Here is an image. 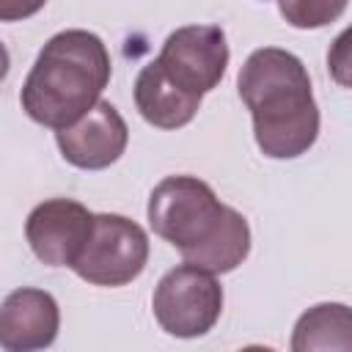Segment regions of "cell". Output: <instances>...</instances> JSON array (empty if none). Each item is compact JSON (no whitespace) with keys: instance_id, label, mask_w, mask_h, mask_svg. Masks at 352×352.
<instances>
[{"instance_id":"1","label":"cell","mask_w":352,"mask_h":352,"mask_svg":"<svg viewBox=\"0 0 352 352\" xmlns=\"http://www.w3.org/2000/svg\"><path fill=\"white\" fill-rule=\"evenodd\" d=\"M148 226L184 264L212 275L236 270L250 253V226L198 176H165L148 195Z\"/></svg>"},{"instance_id":"2","label":"cell","mask_w":352,"mask_h":352,"mask_svg":"<svg viewBox=\"0 0 352 352\" xmlns=\"http://www.w3.org/2000/svg\"><path fill=\"white\" fill-rule=\"evenodd\" d=\"M236 91L253 118V138L264 157H302L319 138V107L305 63L280 47L253 50L239 74Z\"/></svg>"},{"instance_id":"3","label":"cell","mask_w":352,"mask_h":352,"mask_svg":"<svg viewBox=\"0 0 352 352\" xmlns=\"http://www.w3.org/2000/svg\"><path fill=\"white\" fill-rule=\"evenodd\" d=\"M110 74V52L96 33L60 30L41 47L22 82V110L47 129H69L102 102Z\"/></svg>"},{"instance_id":"4","label":"cell","mask_w":352,"mask_h":352,"mask_svg":"<svg viewBox=\"0 0 352 352\" xmlns=\"http://www.w3.org/2000/svg\"><path fill=\"white\" fill-rule=\"evenodd\" d=\"M157 324L173 338L206 336L223 314V286L212 272L190 264L168 270L151 294Z\"/></svg>"},{"instance_id":"5","label":"cell","mask_w":352,"mask_h":352,"mask_svg":"<svg viewBox=\"0 0 352 352\" xmlns=\"http://www.w3.org/2000/svg\"><path fill=\"white\" fill-rule=\"evenodd\" d=\"M148 234L143 226L124 214L102 212L96 214L91 242L85 245L82 256L74 261V275L91 286H126L148 264Z\"/></svg>"},{"instance_id":"6","label":"cell","mask_w":352,"mask_h":352,"mask_svg":"<svg viewBox=\"0 0 352 352\" xmlns=\"http://www.w3.org/2000/svg\"><path fill=\"white\" fill-rule=\"evenodd\" d=\"M228 58L231 52L223 28L184 25L162 41V50L154 60L182 91L204 96L220 85Z\"/></svg>"},{"instance_id":"7","label":"cell","mask_w":352,"mask_h":352,"mask_svg":"<svg viewBox=\"0 0 352 352\" xmlns=\"http://www.w3.org/2000/svg\"><path fill=\"white\" fill-rule=\"evenodd\" d=\"M96 214L74 198H50L30 209L25 239L33 256L47 267H74L91 242Z\"/></svg>"},{"instance_id":"8","label":"cell","mask_w":352,"mask_h":352,"mask_svg":"<svg viewBox=\"0 0 352 352\" xmlns=\"http://www.w3.org/2000/svg\"><path fill=\"white\" fill-rule=\"evenodd\" d=\"M60 157L80 170H102L121 160L129 143V126L110 102H99L74 126L55 132Z\"/></svg>"},{"instance_id":"9","label":"cell","mask_w":352,"mask_h":352,"mask_svg":"<svg viewBox=\"0 0 352 352\" xmlns=\"http://www.w3.org/2000/svg\"><path fill=\"white\" fill-rule=\"evenodd\" d=\"M60 330L58 300L33 286L6 294L0 305V346L3 352H41L55 344Z\"/></svg>"},{"instance_id":"10","label":"cell","mask_w":352,"mask_h":352,"mask_svg":"<svg viewBox=\"0 0 352 352\" xmlns=\"http://www.w3.org/2000/svg\"><path fill=\"white\" fill-rule=\"evenodd\" d=\"M132 96H135V107L143 116V121L157 126V129H182V126H187L195 118V113L204 102V96L182 91L160 69L157 60H148L138 72Z\"/></svg>"},{"instance_id":"11","label":"cell","mask_w":352,"mask_h":352,"mask_svg":"<svg viewBox=\"0 0 352 352\" xmlns=\"http://www.w3.org/2000/svg\"><path fill=\"white\" fill-rule=\"evenodd\" d=\"M292 352H352V308L344 302H316L294 322Z\"/></svg>"},{"instance_id":"12","label":"cell","mask_w":352,"mask_h":352,"mask_svg":"<svg viewBox=\"0 0 352 352\" xmlns=\"http://www.w3.org/2000/svg\"><path fill=\"white\" fill-rule=\"evenodd\" d=\"M278 11L292 28H324L346 11V3H327V0H280Z\"/></svg>"},{"instance_id":"13","label":"cell","mask_w":352,"mask_h":352,"mask_svg":"<svg viewBox=\"0 0 352 352\" xmlns=\"http://www.w3.org/2000/svg\"><path fill=\"white\" fill-rule=\"evenodd\" d=\"M327 72L341 88H352V25L333 38L327 50Z\"/></svg>"},{"instance_id":"14","label":"cell","mask_w":352,"mask_h":352,"mask_svg":"<svg viewBox=\"0 0 352 352\" xmlns=\"http://www.w3.org/2000/svg\"><path fill=\"white\" fill-rule=\"evenodd\" d=\"M236 352H278V349L264 346V344H250V346H242V349H236Z\"/></svg>"}]
</instances>
